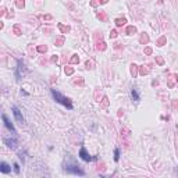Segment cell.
I'll use <instances>...</instances> for the list:
<instances>
[{"instance_id": "6da1fadb", "label": "cell", "mask_w": 178, "mask_h": 178, "mask_svg": "<svg viewBox=\"0 0 178 178\" xmlns=\"http://www.w3.org/2000/svg\"><path fill=\"white\" fill-rule=\"evenodd\" d=\"M52 95H53V97L56 99V102H59V103H61L63 106H65L67 109H73V103H71V100H70L68 97H65V96H63L60 92L54 91V89H52Z\"/></svg>"}, {"instance_id": "7a4b0ae2", "label": "cell", "mask_w": 178, "mask_h": 178, "mask_svg": "<svg viewBox=\"0 0 178 178\" xmlns=\"http://www.w3.org/2000/svg\"><path fill=\"white\" fill-rule=\"evenodd\" d=\"M64 170H65L67 173H73V174H77V175H84V171L78 169L77 166H67V167H64Z\"/></svg>"}, {"instance_id": "3957f363", "label": "cell", "mask_w": 178, "mask_h": 178, "mask_svg": "<svg viewBox=\"0 0 178 178\" xmlns=\"http://www.w3.org/2000/svg\"><path fill=\"white\" fill-rule=\"evenodd\" d=\"M11 109H13V114H14V117H15V120H17L18 123L23 124L24 123V117H23V114H21L20 109H18V107H15V106H13Z\"/></svg>"}, {"instance_id": "277c9868", "label": "cell", "mask_w": 178, "mask_h": 178, "mask_svg": "<svg viewBox=\"0 0 178 178\" xmlns=\"http://www.w3.org/2000/svg\"><path fill=\"white\" fill-rule=\"evenodd\" d=\"M79 156H81V159L85 160V161H91L92 157L89 155H88V152L85 147H81V150H79Z\"/></svg>"}, {"instance_id": "5b68a950", "label": "cell", "mask_w": 178, "mask_h": 178, "mask_svg": "<svg viewBox=\"0 0 178 178\" xmlns=\"http://www.w3.org/2000/svg\"><path fill=\"white\" fill-rule=\"evenodd\" d=\"M3 120H4V124H6V127L9 128V129H10V131H11V132H14V131H15V129H14L13 124L10 123V120L7 118V116H6V114H3Z\"/></svg>"}, {"instance_id": "8992f818", "label": "cell", "mask_w": 178, "mask_h": 178, "mask_svg": "<svg viewBox=\"0 0 178 178\" xmlns=\"http://www.w3.org/2000/svg\"><path fill=\"white\" fill-rule=\"evenodd\" d=\"M0 171H1V173H4V174H7V173L11 171V169H10V166L7 164V163H1V164H0Z\"/></svg>"}, {"instance_id": "52a82bcc", "label": "cell", "mask_w": 178, "mask_h": 178, "mask_svg": "<svg viewBox=\"0 0 178 178\" xmlns=\"http://www.w3.org/2000/svg\"><path fill=\"white\" fill-rule=\"evenodd\" d=\"M118 159H120V150H118V149H116V150H114V160L117 161Z\"/></svg>"}, {"instance_id": "ba28073f", "label": "cell", "mask_w": 178, "mask_h": 178, "mask_svg": "<svg viewBox=\"0 0 178 178\" xmlns=\"http://www.w3.org/2000/svg\"><path fill=\"white\" fill-rule=\"evenodd\" d=\"M14 171H15V173H20V166L17 164V163L14 164Z\"/></svg>"}, {"instance_id": "9c48e42d", "label": "cell", "mask_w": 178, "mask_h": 178, "mask_svg": "<svg viewBox=\"0 0 178 178\" xmlns=\"http://www.w3.org/2000/svg\"><path fill=\"white\" fill-rule=\"evenodd\" d=\"M132 97L135 99V100H138V93L135 91H132Z\"/></svg>"}, {"instance_id": "30bf717a", "label": "cell", "mask_w": 178, "mask_h": 178, "mask_svg": "<svg viewBox=\"0 0 178 178\" xmlns=\"http://www.w3.org/2000/svg\"><path fill=\"white\" fill-rule=\"evenodd\" d=\"M124 23H125V20H117V25H121Z\"/></svg>"}]
</instances>
